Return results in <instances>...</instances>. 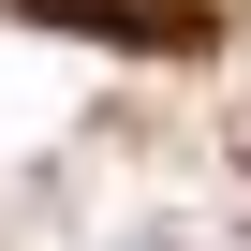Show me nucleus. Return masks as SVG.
<instances>
[{
  "label": "nucleus",
  "mask_w": 251,
  "mask_h": 251,
  "mask_svg": "<svg viewBox=\"0 0 251 251\" xmlns=\"http://www.w3.org/2000/svg\"><path fill=\"white\" fill-rule=\"evenodd\" d=\"M45 30H103V45H192V0H15Z\"/></svg>",
  "instance_id": "nucleus-1"
}]
</instances>
